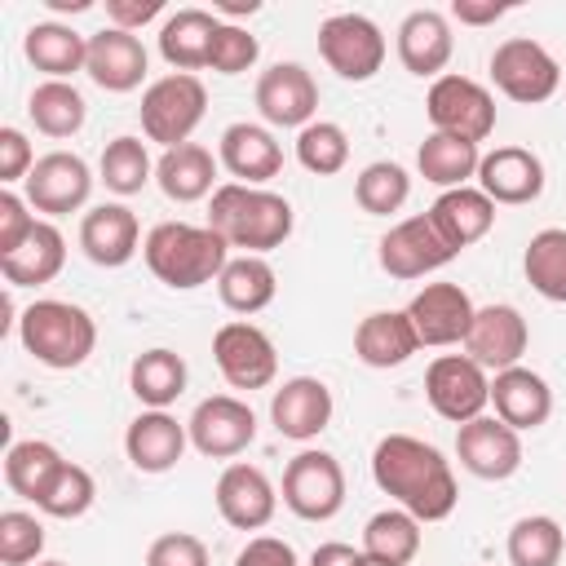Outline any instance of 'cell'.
Wrapping results in <instances>:
<instances>
[{
  "mask_svg": "<svg viewBox=\"0 0 566 566\" xmlns=\"http://www.w3.org/2000/svg\"><path fill=\"white\" fill-rule=\"evenodd\" d=\"M407 195H411V177H407V168L394 164V159L367 164V168L358 172V181H354V199H358V208H363L367 217H389V212H398V208L407 203Z\"/></svg>",
  "mask_w": 566,
  "mask_h": 566,
  "instance_id": "7bdbcfd3",
  "label": "cell"
},
{
  "mask_svg": "<svg viewBox=\"0 0 566 566\" xmlns=\"http://www.w3.org/2000/svg\"><path fill=\"white\" fill-rule=\"evenodd\" d=\"M256 57H261V44H256L252 31H243L239 22H221V27H217L212 53H208V66H212L217 75H243V71L256 66Z\"/></svg>",
  "mask_w": 566,
  "mask_h": 566,
  "instance_id": "7dc6e473",
  "label": "cell"
},
{
  "mask_svg": "<svg viewBox=\"0 0 566 566\" xmlns=\"http://www.w3.org/2000/svg\"><path fill=\"white\" fill-rule=\"evenodd\" d=\"M212 363H217V371H221V380L230 389H248V394L274 385V376H279V349H274V340L256 323H248V318H230V323L217 327V336H212Z\"/></svg>",
  "mask_w": 566,
  "mask_h": 566,
  "instance_id": "8fae6325",
  "label": "cell"
},
{
  "mask_svg": "<svg viewBox=\"0 0 566 566\" xmlns=\"http://www.w3.org/2000/svg\"><path fill=\"white\" fill-rule=\"evenodd\" d=\"M256 9H261V0H221L217 4V13H226V18H243V13L252 18Z\"/></svg>",
  "mask_w": 566,
  "mask_h": 566,
  "instance_id": "9f6ffc18",
  "label": "cell"
},
{
  "mask_svg": "<svg viewBox=\"0 0 566 566\" xmlns=\"http://www.w3.org/2000/svg\"><path fill=\"white\" fill-rule=\"evenodd\" d=\"M526 345H531V327H526L522 310H513V305H482L464 336V354L486 371L517 367Z\"/></svg>",
  "mask_w": 566,
  "mask_h": 566,
  "instance_id": "d6986e66",
  "label": "cell"
},
{
  "mask_svg": "<svg viewBox=\"0 0 566 566\" xmlns=\"http://www.w3.org/2000/svg\"><path fill=\"white\" fill-rule=\"evenodd\" d=\"M234 566H301V562H296V548L287 539H279V535H252L239 548Z\"/></svg>",
  "mask_w": 566,
  "mask_h": 566,
  "instance_id": "816d5d0a",
  "label": "cell"
},
{
  "mask_svg": "<svg viewBox=\"0 0 566 566\" xmlns=\"http://www.w3.org/2000/svg\"><path fill=\"white\" fill-rule=\"evenodd\" d=\"M478 164H482V150L478 142H464V137H451V133H429L416 150V168L429 186L438 190H460L478 177Z\"/></svg>",
  "mask_w": 566,
  "mask_h": 566,
  "instance_id": "d590c367",
  "label": "cell"
},
{
  "mask_svg": "<svg viewBox=\"0 0 566 566\" xmlns=\"http://www.w3.org/2000/svg\"><path fill=\"white\" fill-rule=\"evenodd\" d=\"M416 349H420V336H416L407 310H376L354 327V354H358V363H367L376 371L402 367Z\"/></svg>",
  "mask_w": 566,
  "mask_h": 566,
  "instance_id": "83f0119b",
  "label": "cell"
},
{
  "mask_svg": "<svg viewBox=\"0 0 566 566\" xmlns=\"http://www.w3.org/2000/svg\"><path fill=\"white\" fill-rule=\"evenodd\" d=\"M27 115H31L35 133H44L53 142H66V137H75L84 128L88 102L71 80H40L31 88V97H27Z\"/></svg>",
  "mask_w": 566,
  "mask_h": 566,
  "instance_id": "e575fe53",
  "label": "cell"
},
{
  "mask_svg": "<svg viewBox=\"0 0 566 566\" xmlns=\"http://www.w3.org/2000/svg\"><path fill=\"white\" fill-rule=\"evenodd\" d=\"M93 500H97V482H93V473L84 469V464H62L57 473H53V482L44 486V495L35 500V509L44 513V517H62V522H75V517H84L88 509H93Z\"/></svg>",
  "mask_w": 566,
  "mask_h": 566,
  "instance_id": "f6af8a7d",
  "label": "cell"
},
{
  "mask_svg": "<svg viewBox=\"0 0 566 566\" xmlns=\"http://www.w3.org/2000/svg\"><path fill=\"white\" fill-rule=\"evenodd\" d=\"M398 62L402 71L420 75V80H438L447 75V62L455 53V35H451V22L447 13L438 9H411L402 22H398Z\"/></svg>",
  "mask_w": 566,
  "mask_h": 566,
  "instance_id": "603a6c76",
  "label": "cell"
},
{
  "mask_svg": "<svg viewBox=\"0 0 566 566\" xmlns=\"http://www.w3.org/2000/svg\"><path fill=\"white\" fill-rule=\"evenodd\" d=\"M385 31L367 13H332L318 27V57L349 84H367L385 66Z\"/></svg>",
  "mask_w": 566,
  "mask_h": 566,
  "instance_id": "ba28073f",
  "label": "cell"
},
{
  "mask_svg": "<svg viewBox=\"0 0 566 566\" xmlns=\"http://www.w3.org/2000/svg\"><path fill=\"white\" fill-rule=\"evenodd\" d=\"M424 398L429 407L451 420L455 429L486 416L491 407V376L486 367H478L469 354H438L424 371Z\"/></svg>",
  "mask_w": 566,
  "mask_h": 566,
  "instance_id": "30bf717a",
  "label": "cell"
},
{
  "mask_svg": "<svg viewBox=\"0 0 566 566\" xmlns=\"http://www.w3.org/2000/svg\"><path fill=\"white\" fill-rule=\"evenodd\" d=\"M44 553V526L35 513H22V509H4L0 513V562L4 566H27V562H40Z\"/></svg>",
  "mask_w": 566,
  "mask_h": 566,
  "instance_id": "bcb514c9",
  "label": "cell"
},
{
  "mask_svg": "<svg viewBox=\"0 0 566 566\" xmlns=\"http://www.w3.org/2000/svg\"><path fill=\"white\" fill-rule=\"evenodd\" d=\"M424 115L433 124V133H451L464 142H486L495 133V97L486 84L469 80V75H438L424 93Z\"/></svg>",
  "mask_w": 566,
  "mask_h": 566,
  "instance_id": "52a82bcc",
  "label": "cell"
},
{
  "mask_svg": "<svg viewBox=\"0 0 566 566\" xmlns=\"http://www.w3.org/2000/svg\"><path fill=\"white\" fill-rule=\"evenodd\" d=\"M212 500H217V513L226 526L234 531H261L274 522V509H279V491L274 482L256 469V464H226L217 486H212Z\"/></svg>",
  "mask_w": 566,
  "mask_h": 566,
  "instance_id": "ac0fdd59",
  "label": "cell"
},
{
  "mask_svg": "<svg viewBox=\"0 0 566 566\" xmlns=\"http://www.w3.org/2000/svg\"><path fill=\"white\" fill-rule=\"evenodd\" d=\"M283 504L301 522H332L345 509V469L332 451H296L283 469Z\"/></svg>",
  "mask_w": 566,
  "mask_h": 566,
  "instance_id": "9c48e42d",
  "label": "cell"
},
{
  "mask_svg": "<svg viewBox=\"0 0 566 566\" xmlns=\"http://www.w3.org/2000/svg\"><path fill=\"white\" fill-rule=\"evenodd\" d=\"M186 424L168 411H142L128 429H124V455L137 473H168L177 469V460L186 455Z\"/></svg>",
  "mask_w": 566,
  "mask_h": 566,
  "instance_id": "4316f807",
  "label": "cell"
},
{
  "mask_svg": "<svg viewBox=\"0 0 566 566\" xmlns=\"http://www.w3.org/2000/svg\"><path fill=\"white\" fill-rule=\"evenodd\" d=\"M358 566H389V562H376V557H367V553H358Z\"/></svg>",
  "mask_w": 566,
  "mask_h": 566,
  "instance_id": "680465c9",
  "label": "cell"
},
{
  "mask_svg": "<svg viewBox=\"0 0 566 566\" xmlns=\"http://www.w3.org/2000/svg\"><path fill=\"white\" fill-rule=\"evenodd\" d=\"M66 265V239L53 221H35V230L27 234V243L9 256H0V274L9 287H40L53 283Z\"/></svg>",
  "mask_w": 566,
  "mask_h": 566,
  "instance_id": "d6a6232c",
  "label": "cell"
},
{
  "mask_svg": "<svg viewBox=\"0 0 566 566\" xmlns=\"http://www.w3.org/2000/svg\"><path fill=\"white\" fill-rule=\"evenodd\" d=\"M142 261L146 270L172 287V292H190V287H203V283H217L226 261H230V243L203 221V226H190V221H159L155 230H146V243H142Z\"/></svg>",
  "mask_w": 566,
  "mask_h": 566,
  "instance_id": "3957f363",
  "label": "cell"
},
{
  "mask_svg": "<svg viewBox=\"0 0 566 566\" xmlns=\"http://www.w3.org/2000/svg\"><path fill=\"white\" fill-rule=\"evenodd\" d=\"M35 168V150L22 128H0V186L9 190L13 181H27Z\"/></svg>",
  "mask_w": 566,
  "mask_h": 566,
  "instance_id": "f907efd6",
  "label": "cell"
},
{
  "mask_svg": "<svg viewBox=\"0 0 566 566\" xmlns=\"http://www.w3.org/2000/svg\"><path fill=\"white\" fill-rule=\"evenodd\" d=\"M146 44L133 35V31H119V27H102L88 35V62H84V75L106 88V93H133L142 88L146 80Z\"/></svg>",
  "mask_w": 566,
  "mask_h": 566,
  "instance_id": "44dd1931",
  "label": "cell"
},
{
  "mask_svg": "<svg viewBox=\"0 0 566 566\" xmlns=\"http://www.w3.org/2000/svg\"><path fill=\"white\" fill-rule=\"evenodd\" d=\"M279 292V274L265 256H230L221 279H217V296L230 314H261Z\"/></svg>",
  "mask_w": 566,
  "mask_h": 566,
  "instance_id": "8d00e7d4",
  "label": "cell"
},
{
  "mask_svg": "<svg viewBox=\"0 0 566 566\" xmlns=\"http://www.w3.org/2000/svg\"><path fill=\"white\" fill-rule=\"evenodd\" d=\"M376 256H380V270L389 279L411 283V279H424V274L442 270L460 252L438 234V226L429 221V212H420V217H407V221L389 226L385 239H380V248H376Z\"/></svg>",
  "mask_w": 566,
  "mask_h": 566,
  "instance_id": "4fadbf2b",
  "label": "cell"
},
{
  "mask_svg": "<svg viewBox=\"0 0 566 566\" xmlns=\"http://www.w3.org/2000/svg\"><path fill=\"white\" fill-rule=\"evenodd\" d=\"M310 566H358V548L340 544V539H327L310 553Z\"/></svg>",
  "mask_w": 566,
  "mask_h": 566,
  "instance_id": "11a10c76",
  "label": "cell"
},
{
  "mask_svg": "<svg viewBox=\"0 0 566 566\" xmlns=\"http://www.w3.org/2000/svg\"><path fill=\"white\" fill-rule=\"evenodd\" d=\"M164 13V0H106V22L119 31H142L146 22H155Z\"/></svg>",
  "mask_w": 566,
  "mask_h": 566,
  "instance_id": "f5cc1de1",
  "label": "cell"
},
{
  "mask_svg": "<svg viewBox=\"0 0 566 566\" xmlns=\"http://www.w3.org/2000/svg\"><path fill=\"white\" fill-rule=\"evenodd\" d=\"M35 221H40V217H31L27 195H18V190H0V256L18 252V248L27 243V234L35 230Z\"/></svg>",
  "mask_w": 566,
  "mask_h": 566,
  "instance_id": "681fc988",
  "label": "cell"
},
{
  "mask_svg": "<svg viewBox=\"0 0 566 566\" xmlns=\"http://www.w3.org/2000/svg\"><path fill=\"white\" fill-rule=\"evenodd\" d=\"M256 111L274 128H305L318 115V84L301 62H274L256 80Z\"/></svg>",
  "mask_w": 566,
  "mask_h": 566,
  "instance_id": "2e32d148",
  "label": "cell"
},
{
  "mask_svg": "<svg viewBox=\"0 0 566 566\" xmlns=\"http://www.w3.org/2000/svg\"><path fill=\"white\" fill-rule=\"evenodd\" d=\"M53 9H71V13H84L88 9V0H49Z\"/></svg>",
  "mask_w": 566,
  "mask_h": 566,
  "instance_id": "6f0895ef",
  "label": "cell"
},
{
  "mask_svg": "<svg viewBox=\"0 0 566 566\" xmlns=\"http://www.w3.org/2000/svg\"><path fill=\"white\" fill-rule=\"evenodd\" d=\"M186 380H190L186 358L177 349H164V345L142 349L128 367V389L146 411H168L186 394Z\"/></svg>",
  "mask_w": 566,
  "mask_h": 566,
  "instance_id": "836d02e7",
  "label": "cell"
},
{
  "mask_svg": "<svg viewBox=\"0 0 566 566\" xmlns=\"http://www.w3.org/2000/svg\"><path fill=\"white\" fill-rule=\"evenodd\" d=\"M420 526L424 522H416L407 509H380L363 526V553L389 566H411L420 553Z\"/></svg>",
  "mask_w": 566,
  "mask_h": 566,
  "instance_id": "74e56055",
  "label": "cell"
},
{
  "mask_svg": "<svg viewBox=\"0 0 566 566\" xmlns=\"http://www.w3.org/2000/svg\"><path fill=\"white\" fill-rule=\"evenodd\" d=\"M491 84H495L509 102H517V106H539V102H548V97L557 93L562 66H557V57H553L539 40H531V35H509V40H500L495 53H491Z\"/></svg>",
  "mask_w": 566,
  "mask_h": 566,
  "instance_id": "8992f818",
  "label": "cell"
},
{
  "mask_svg": "<svg viewBox=\"0 0 566 566\" xmlns=\"http://www.w3.org/2000/svg\"><path fill=\"white\" fill-rule=\"evenodd\" d=\"M332 411H336L332 389H327L318 376H292V380H283V385L274 389V398H270V420H274V429H279L283 438H292V442L318 438V433L332 424Z\"/></svg>",
  "mask_w": 566,
  "mask_h": 566,
  "instance_id": "cb8c5ba5",
  "label": "cell"
},
{
  "mask_svg": "<svg viewBox=\"0 0 566 566\" xmlns=\"http://www.w3.org/2000/svg\"><path fill=\"white\" fill-rule=\"evenodd\" d=\"M221 18L208 13V9H177L164 18L159 27V57L172 66V71H203L208 66V53H212V35H217Z\"/></svg>",
  "mask_w": 566,
  "mask_h": 566,
  "instance_id": "4dcf8cb0",
  "label": "cell"
},
{
  "mask_svg": "<svg viewBox=\"0 0 566 566\" xmlns=\"http://www.w3.org/2000/svg\"><path fill=\"white\" fill-rule=\"evenodd\" d=\"M186 433H190V447L199 455H208V460H234L256 438V411L243 398H234V394H212V398H203L190 411Z\"/></svg>",
  "mask_w": 566,
  "mask_h": 566,
  "instance_id": "7c38bea8",
  "label": "cell"
},
{
  "mask_svg": "<svg viewBox=\"0 0 566 566\" xmlns=\"http://www.w3.org/2000/svg\"><path fill=\"white\" fill-rule=\"evenodd\" d=\"M208 226L230 248H239V256H265V252L287 243L296 217H292V203L283 195H274L265 186L226 181L208 199Z\"/></svg>",
  "mask_w": 566,
  "mask_h": 566,
  "instance_id": "7a4b0ae2",
  "label": "cell"
},
{
  "mask_svg": "<svg viewBox=\"0 0 566 566\" xmlns=\"http://www.w3.org/2000/svg\"><path fill=\"white\" fill-rule=\"evenodd\" d=\"M203 111H208V88L199 75H186V71L150 80L142 93V106H137L146 142H159L164 150L186 146L190 133L203 124Z\"/></svg>",
  "mask_w": 566,
  "mask_h": 566,
  "instance_id": "5b68a950",
  "label": "cell"
},
{
  "mask_svg": "<svg viewBox=\"0 0 566 566\" xmlns=\"http://www.w3.org/2000/svg\"><path fill=\"white\" fill-rule=\"evenodd\" d=\"M217 159L239 186H265L270 177L283 172V146L274 142V133L265 124H248V119H239L221 133Z\"/></svg>",
  "mask_w": 566,
  "mask_h": 566,
  "instance_id": "d4e9b609",
  "label": "cell"
},
{
  "mask_svg": "<svg viewBox=\"0 0 566 566\" xmlns=\"http://www.w3.org/2000/svg\"><path fill=\"white\" fill-rule=\"evenodd\" d=\"M371 482L416 522H442L460 504L451 460L411 433H385L371 451Z\"/></svg>",
  "mask_w": 566,
  "mask_h": 566,
  "instance_id": "6da1fadb",
  "label": "cell"
},
{
  "mask_svg": "<svg viewBox=\"0 0 566 566\" xmlns=\"http://www.w3.org/2000/svg\"><path fill=\"white\" fill-rule=\"evenodd\" d=\"M455 455L460 469H469L482 482H504L522 469V433L509 429L500 416H478L455 429Z\"/></svg>",
  "mask_w": 566,
  "mask_h": 566,
  "instance_id": "9a60e30c",
  "label": "cell"
},
{
  "mask_svg": "<svg viewBox=\"0 0 566 566\" xmlns=\"http://www.w3.org/2000/svg\"><path fill=\"white\" fill-rule=\"evenodd\" d=\"M478 190L500 208H517V203H535L544 195V164L535 150L526 146H495L482 155L478 164Z\"/></svg>",
  "mask_w": 566,
  "mask_h": 566,
  "instance_id": "ffe728a7",
  "label": "cell"
},
{
  "mask_svg": "<svg viewBox=\"0 0 566 566\" xmlns=\"http://www.w3.org/2000/svg\"><path fill=\"white\" fill-rule=\"evenodd\" d=\"M35 566H66V562H35Z\"/></svg>",
  "mask_w": 566,
  "mask_h": 566,
  "instance_id": "91938a15",
  "label": "cell"
},
{
  "mask_svg": "<svg viewBox=\"0 0 566 566\" xmlns=\"http://www.w3.org/2000/svg\"><path fill=\"white\" fill-rule=\"evenodd\" d=\"M146 566H208V544L190 531H168L146 548Z\"/></svg>",
  "mask_w": 566,
  "mask_h": 566,
  "instance_id": "c3c4849f",
  "label": "cell"
},
{
  "mask_svg": "<svg viewBox=\"0 0 566 566\" xmlns=\"http://www.w3.org/2000/svg\"><path fill=\"white\" fill-rule=\"evenodd\" d=\"M429 221L438 226V234H442L455 252H464V248H473L478 239L491 234V226H495V203H491L478 186L442 190V195L433 199V208H429Z\"/></svg>",
  "mask_w": 566,
  "mask_h": 566,
  "instance_id": "f546056e",
  "label": "cell"
},
{
  "mask_svg": "<svg viewBox=\"0 0 566 566\" xmlns=\"http://www.w3.org/2000/svg\"><path fill=\"white\" fill-rule=\"evenodd\" d=\"M491 407L509 429L526 433V429H539L553 416V389L539 371L517 363V367H504V371L491 376Z\"/></svg>",
  "mask_w": 566,
  "mask_h": 566,
  "instance_id": "484cf974",
  "label": "cell"
},
{
  "mask_svg": "<svg viewBox=\"0 0 566 566\" xmlns=\"http://www.w3.org/2000/svg\"><path fill=\"white\" fill-rule=\"evenodd\" d=\"M217 181V159L208 146L199 142H186V146H172L155 159V186L164 190V199L172 203H199V199H212V186Z\"/></svg>",
  "mask_w": 566,
  "mask_h": 566,
  "instance_id": "f1b7e54d",
  "label": "cell"
},
{
  "mask_svg": "<svg viewBox=\"0 0 566 566\" xmlns=\"http://www.w3.org/2000/svg\"><path fill=\"white\" fill-rule=\"evenodd\" d=\"M97 177H102V186L111 190V195H142L146 190V181L155 177V164H150V150H146V142L142 137H111L106 142V150H102V159H97Z\"/></svg>",
  "mask_w": 566,
  "mask_h": 566,
  "instance_id": "60d3db41",
  "label": "cell"
},
{
  "mask_svg": "<svg viewBox=\"0 0 566 566\" xmlns=\"http://www.w3.org/2000/svg\"><path fill=\"white\" fill-rule=\"evenodd\" d=\"M22 186H27V203L35 212L66 217V212H80L88 203L93 172L75 150H49V155L35 159V168H31V177Z\"/></svg>",
  "mask_w": 566,
  "mask_h": 566,
  "instance_id": "5bb4252c",
  "label": "cell"
},
{
  "mask_svg": "<svg viewBox=\"0 0 566 566\" xmlns=\"http://www.w3.org/2000/svg\"><path fill=\"white\" fill-rule=\"evenodd\" d=\"M142 226H137V212L124 208V203H97L80 217V248L93 265L102 270H119L128 265L137 252H142Z\"/></svg>",
  "mask_w": 566,
  "mask_h": 566,
  "instance_id": "7402d4cb",
  "label": "cell"
},
{
  "mask_svg": "<svg viewBox=\"0 0 566 566\" xmlns=\"http://www.w3.org/2000/svg\"><path fill=\"white\" fill-rule=\"evenodd\" d=\"M522 274L544 301L566 305V230L562 226H544L531 234L522 252Z\"/></svg>",
  "mask_w": 566,
  "mask_h": 566,
  "instance_id": "f35d334b",
  "label": "cell"
},
{
  "mask_svg": "<svg viewBox=\"0 0 566 566\" xmlns=\"http://www.w3.org/2000/svg\"><path fill=\"white\" fill-rule=\"evenodd\" d=\"M473 314H478V305L460 283H424L407 305V318H411L420 345H433V349L464 345Z\"/></svg>",
  "mask_w": 566,
  "mask_h": 566,
  "instance_id": "e0dca14e",
  "label": "cell"
},
{
  "mask_svg": "<svg viewBox=\"0 0 566 566\" xmlns=\"http://www.w3.org/2000/svg\"><path fill=\"white\" fill-rule=\"evenodd\" d=\"M509 566H557L562 553H566V531L557 526V517L548 513H531V517H517L509 526Z\"/></svg>",
  "mask_w": 566,
  "mask_h": 566,
  "instance_id": "b9f144b4",
  "label": "cell"
},
{
  "mask_svg": "<svg viewBox=\"0 0 566 566\" xmlns=\"http://www.w3.org/2000/svg\"><path fill=\"white\" fill-rule=\"evenodd\" d=\"M62 464H66V460H62V451H57L53 442H44V438L13 442V447H9V455H4V486H9L13 495H22V500H31V504H35Z\"/></svg>",
  "mask_w": 566,
  "mask_h": 566,
  "instance_id": "ab89813d",
  "label": "cell"
},
{
  "mask_svg": "<svg viewBox=\"0 0 566 566\" xmlns=\"http://www.w3.org/2000/svg\"><path fill=\"white\" fill-rule=\"evenodd\" d=\"M509 13V4H495V0H451V18L464 22V27H491Z\"/></svg>",
  "mask_w": 566,
  "mask_h": 566,
  "instance_id": "db71d44e",
  "label": "cell"
},
{
  "mask_svg": "<svg viewBox=\"0 0 566 566\" xmlns=\"http://www.w3.org/2000/svg\"><path fill=\"white\" fill-rule=\"evenodd\" d=\"M18 340L22 349L40 363V367H53V371H71L80 367L93 345H97V323L84 305H71V301H31L18 318Z\"/></svg>",
  "mask_w": 566,
  "mask_h": 566,
  "instance_id": "277c9868",
  "label": "cell"
},
{
  "mask_svg": "<svg viewBox=\"0 0 566 566\" xmlns=\"http://www.w3.org/2000/svg\"><path fill=\"white\" fill-rule=\"evenodd\" d=\"M296 164L314 177H336L349 164V137L332 119H314L296 133Z\"/></svg>",
  "mask_w": 566,
  "mask_h": 566,
  "instance_id": "ee69618b",
  "label": "cell"
},
{
  "mask_svg": "<svg viewBox=\"0 0 566 566\" xmlns=\"http://www.w3.org/2000/svg\"><path fill=\"white\" fill-rule=\"evenodd\" d=\"M22 53L44 80H71L88 62V35L66 22H35L22 35Z\"/></svg>",
  "mask_w": 566,
  "mask_h": 566,
  "instance_id": "1f68e13d",
  "label": "cell"
}]
</instances>
